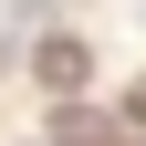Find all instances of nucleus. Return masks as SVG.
I'll return each mask as SVG.
<instances>
[{
  "mask_svg": "<svg viewBox=\"0 0 146 146\" xmlns=\"http://www.w3.org/2000/svg\"><path fill=\"white\" fill-rule=\"evenodd\" d=\"M42 84H52V94L84 84V42H73V31H63V42H42Z\"/></svg>",
  "mask_w": 146,
  "mask_h": 146,
  "instance_id": "obj_1",
  "label": "nucleus"
},
{
  "mask_svg": "<svg viewBox=\"0 0 146 146\" xmlns=\"http://www.w3.org/2000/svg\"><path fill=\"white\" fill-rule=\"evenodd\" d=\"M125 125H136V146H146V84H136V94H125Z\"/></svg>",
  "mask_w": 146,
  "mask_h": 146,
  "instance_id": "obj_2",
  "label": "nucleus"
}]
</instances>
